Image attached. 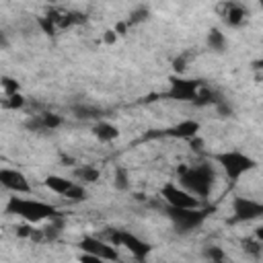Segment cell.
I'll list each match as a JSON object with an SVG mask.
<instances>
[{
    "instance_id": "obj_3",
    "label": "cell",
    "mask_w": 263,
    "mask_h": 263,
    "mask_svg": "<svg viewBox=\"0 0 263 263\" xmlns=\"http://www.w3.org/2000/svg\"><path fill=\"white\" fill-rule=\"evenodd\" d=\"M214 160L222 166V171L226 173V177H228L230 181H238L245 173H249V171H253V168L257 166V162H255L251 156H247V154H242V152H238V150L220 152V154L214 156Z\"/></svg>"
},
{
    "instance_id": "obj_8",
    "label": "cell",
    "mask_w": 263,
    "mask_h": 263,
    "mask_svg": "<svg viewBox=\"0 0 263 263\" xmlns=\"http://www.w3.org/2000/svg\"><path fill=\"white\" fill-rule=\"evenodd\" d=\"M80 249H82L84 253L95 255L99 261H117V259H119L117 249H115L111 242H105V240H101V238H97V236H84V238L80 240Z\"/></svg>"
},
{
    "instance_id": "obj_16",
    "label": "cell",
    "mask_w": 263,
    "mask_h": 263,
    "mask_svg": "<svg viewBox=\"0 0 263 263\" xmlns=\"http://www.w3.org/2000/svg\"><path fill=\"white\" fill-rule=\"evenodd\" d=\"M74 177H76L78 183L90 185V183H97V181H99L101 173H99V168H95V166H90V164H84V166H78V168L74 171Z\"/></svg>"
},
{
    "instance_id": "obj_18",
    "label": "cell",
    "mask_w": 263,
    "mask_h": 263,
    "mask_svg": "<svg viewBox=\"0 0 263 263\" xmlns=\"http://www.w3.org/2000/svg\"><path fill=\"white\" fill-rule=\"evenodd\" d=\"M72 111H74V115L78 119H99L101 117V109L88 107V105H76Z\"/></svg>"
},
{
    "instance_id": "obj_25",
    "label": "cell",
    "mask_w": 263,
    "mask_h": 263,
    "mask_svg": "<svg viewBox=\"0 0 263 263\" xmlns=\"http://www.w3.org/2000/svg\"><path fill=\"white\" fill-rule=\"evenodd\" d=\"M115 39H117V33H115V31H107V35H105V41H107V43H113Z\"/></svg>"
},
{
    "instance_id": "obj_14",
    "label": "cell",
    "mask_w": 263,
    "mask_h": 263,
    "mask_svg": "<svg viewBox=\"0 0 263 263\" xmlns=\"http://www.w3.org/2000/svg\"><path fill=\"white\" fill-rule=\"evenodd\" d=\"M27 125L31 129H37V132H47V129L60 127L62 125V117L55 115V113H43V115H35Z\"/></svg>"
},
{
    "instance_id": "obj_7",
    "label": "cell",
    "mask_w": 263,
    "mask_h": 263,
    "mask_svg": "<svg viewBox=\"0 0 263 263\" xmlns=\"http://www.w3.org/2000/svg\"><path fill=\"white\" fill-rule=\"evenodd\" d=\"M162 197L171 208H199V197L175 183H166L162 187Z\"/></svg>"
},
{
    "instance_id": "obj_15",
    "label": "cell",
    "mask_w": 263,
    "mask_h": 263,
    "mask_svg": "<svg viewBox=\"0 0 263 263\" xmlns=\"http://www.w3.org/2000/svg\"><path fill=\"white\" fill-rule=\"evenodd\" d=\"M92 134L99 142H113V140H117L119 129H117V125H113L109 121H97L92 127Z\"/></svg>"
},
{
    "instance_id": "obj_13",
    "label": "cell",
    "mask_w": 263,
    "mask_h": 263,
    "mask_svg": "<svg viewBox=\"0 0 263 263\" xmlns=\"http://www.w3.org/2000/svg\"><path fill=\"white\" fill-rule=\"evenodd\" d=\"M197 134H199V123L195 119H185V121H181V123L164 129V136L181 138V140H193Z\"/></svg>"
},
{
    "instance_id": "obj_26",
    "label": "cell",
    "mask_w": 263,
    "mask_h": 263,
    "mask_svg": "<svg viewBox=\"0 0 263 263\" xmlns=\"http://www.w3.org/2000/svg\"><path fill=\"white\" fill-rule=\"evenodd\" d=\"M47 2H58V0H47Z\"/></svg>"
},
{
    "instance_id": "obj_1",
    "label": "cell",
    "mask_w": 263,
    "mask_h": 263,
    "mask_svg": "<svg viewBox=\"0 0 263 263\" xmlns=\"http://www.w3.org/2000/svg\"><path fill=\"white\" fill-rule=\"evenodd\" d=\"M6 212L12 216L23 218L29 224H39L45 220H55L58 218V210L51 203L39 201V199H27V197H10L6 203Z\"/></svg>"
},
{
    "instance_id": "obj_11",
    "label": "cell",
    "mask_w": 263,
    "mask_h": 263,
    "mask_svg": "<svg viewBox=\"0 0 263 263\" xmlns=\"http://www.w3.org/2000/svg\"><path fill=\"white\" fill-rule=\"evenodd\" d=\"M232 212H234V218L240 220V222H249V220H255V218H261L263 214V205L255 199H249V197H236L232 201Z\"/></svg>"
},
{
    "instance_id": "obj_24",
    "label": "cell",
    "mask_w": 263,
    "mask_h": 263,
    "mask_svg": "<svg viewBox=\"0 0 263 263\" xmlns=\"http://www.w3.org/2000/svg\"><path fill=\"white\" fill-rule=\"evenodd\" d=\"M8 45H10V41H8V35H6V33L0 29V49H6Z\"/></svg>"
},
{
    "instance_id": "obj_22",
    "label": "cell",
    "mask_w": 263,
    "mask_h": 263,
    "mask_svg": "<svg viewBox=\"0 0 263 263\" xmlns=\"http://www.w3.org/2000/svg\"><path fill=\"white\" fill-rule=\"evenodd\" d=\"M0 84H2V88H4L6 95H14V92H18V82H16L14 78L4 76V78L0 80Z\"/></svg>"
},
{
    "instance_id": "obj_23",
    "label": "cell",
    "mask_w": 263,
    "mask_h": 263,
    "mask_svg": "<svg viewBox=\"0 0 263 263\" xmlns=\"http://www.w3.org/2000/svg\"><path fill=\"white\" fill-rule=\"evenodd\" d=\"M37 23H39V27L43 29V33H49V35L55 33V25H53V21H51L49 16H39Z\"/></svg>"
},
{
    "instance_id": "obj_5",
    "label": "cell",
    "mask_w": 263,
    "mask_h": 263,
    "mask_svg": "<svg viewBox=\"0 0 263 263\" xmlns=\"http://www.w3.org/2000/svg\"><path fill=\"white\" fill-rule=\"evenodd\" d=\"M45 187L51 189L53 193L70 199V201H84L86 199V189L82 183H76V181H68L60 175H49L45 179Z\"/></svg>"
},
{
    "instance_id": "obj_6",
    "label": "cell",
    "mask_w": 263,
    "mask_h": 263,
    "mask_svg": "<svg viewBox=\"0 0 263 263\" xmlns=\"http://www.w3.org/2000/svg\"><path fill=\"white\" fill-rule=\"evenodd\" d=\"M166 214L175 222L179 232H189V230L197 228L201 224V220L205 218V212L199 208H171L168 205Z\"/></svg>"
},
{
    "instance_id": "obj_10",
    "label": "cell",
    "mask_w": 263,
    "mask_h": 263,
    "mask_svg": "<svg viewBox=\"0 0 263 263\" xmlns=\"http://www.w3.org/2000/svg\"><path fill=\"white\" fill-rule=\"evenodd\" d=\"M0 185L16 195L31 193V185H29L27 177L16 168H0Z\"/></svg>"
},
{
    "instance_id": "obj_4",
    "label": "cell",
    "mask_w": 263,
    "mask_h": 263,
    "mask_svg": "<svg viewBox=\"0 0 263 263\" xmlns=\"http://www.w3.org/2000/svg\"><path fill=\"white\" fill-rule=\"evenodd\" d=\"M107 238L113 247H125L132 253V257L138 259V261H144L150 255V245L144 242L142 238H138L136 234L127 232V230H109Z\"/></svg>"
},
{
    "instance_id": "obj_2",
    "label": "cell",
    "mask_w": 263,
    "mask_h": 263,
    "mask_svg": "<svg viewBox=\"0 0 263 263\" xmlns=\"http://www.w3.org/2000/svg\"><path fill=\"white\" fill-rule=\"evenodd\" d=\"M216 173L210 164H195V166H183L179 168V181L181 187H185L189 193H193L195 197L203 199L210 195L212 185H214Z\"/></svg>"
},
{
    "instance_id": "obj_19",
    "label": "cell",
    "mask_w": 263,
    "mask_h": 263,
    "mask_svg": "<svg viewBox=\"0 0 263 263\" xmlns=\"http://www.w3.org/2000/svg\"><path fill=\"white\" fill-rule=\"evenodd\" d=\"M148 16H150V8H148V6H138V8H134V10L129 12V18H127L125 23H127V27H129V25H140V23L148 21Z\"/></svg>"
},
{
    "instance_id": "obj_20",
    "label": "cell",
    "mask_w": 263,
    "mask_h": 263,
    "mask_svg": "<svg viewBox=\"0 0 263 263\" xmlns=\"http://www.w3.org/2000/svg\"><path fill=\"white\" fill-rule=\"evenodd\" d=\"M113 187L119 189V191H125L129 187V181H127V171L125 168H115V175H113Z\"/></svg>"
},
{
    "instance_id": "obj_21",
    "label": "cell",
    "mask_w": 263,
    "mask_h": 263,
    "mask_svg": "<svg viewBox=\"0 0 263 263\" xmlns=\"http://www.w3.org/2000/svg\"><path fill=\"white\" fill-rule=\"evenodd\" d=\"M203 257L210 259V261H224L226 259V255H224V251L220 247H208L203 251Z\"/></svg>"
},
{
    "instance_id": "obj_17",
    "label": "cell",
    "mask_w": 263,
    "mask_h": 263,
    "mask_svg": "<svg viewBox=\"0 0 263 263\" xmlns=\"http://www.w3.org/2000/svg\"><path fill=\"white\" fill-rule=\"evenodd\" d=\"M208 45H210V49H214V51H224V47H226V37H224V33L218 31V29H212V31L208 33Z\"/></svg>"
},
{
    "instance_id": "obj_12",
    "label": "cell",
    "mask_w": 263,
    "mask_h": 263,
    "mask_svg": "<svg viewBox=\"0 0 263 263\" xmlns=\"http://www.w3.org/2000/svg\"><path fill=\"white\" fill-rule=\"evenodd\" d=\"M220 16H222V21H224L226 25L238 27V25H242V23L247 21L249 12H247L238 2H224V4L220 6Z\"/></svg>"
},
{
    "instance_id": "obj_9",
    "label": "cell",
    "mask_w": 263,
    "mask_h": 263,
    "mask_svg": "<svg viewBox=\"0 0 263 263\" xmlns=\"http://www.w3.org/2000/svg\"><path fill=\"white\" fill-rule=\"evenodd\" d=\"M201 84L197 80H187V78H173L171 80V88L166 92V97L175 99V101H195L197 92H199Z\"/></svg>"
}]
</instances>
